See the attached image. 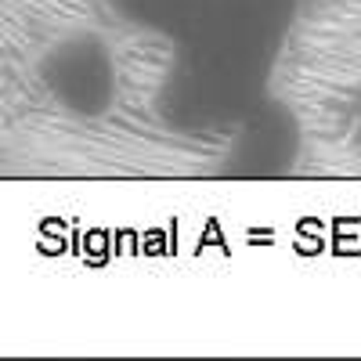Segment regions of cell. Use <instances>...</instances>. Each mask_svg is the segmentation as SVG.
Returning <instances> with one entry per match:
<instances>
[{"label":"cell","mask_w":361,"mask_h":361,"mask_svg":"<svg viewBox=\"0 0 361 361\" xmlns=\"http://www.w3.org/2000/svg\"><path fill=\"white\" fill-rule=\"evenodd\" d=\"M119 22L156 37V116L177 134H231L267 98L300 0H109Z\"/></svg>","instance_id":"obj_1"},{"label":"cell","mask_w":361,"mask_h":361,"mask_svg":"<svg viewBox=\"0 0 361 361\" xmlns=\"http://www.w3.org/2000/svg\"><path fill=\"white\" fill-rule=\"evenodd\" d=\"M47 102L73 119H105L119 105V58L98 29H69L37 62Z\"/></svg>","instance_id":"obj_2"},{"label":"cell","mask_w":361,"mask_h":361,"mask_svg":"<svg viewBox=\"0 0 361 361\" xmlns=\"http://www.w3.org/2000/svg\"><path fill=\"white\" fill-rule=\"evenodd\" d=\"M228 137H235V156H243V163H231V173H279L293 163V152L300 145V130H296V119L293 112L267 98L253 116H246Z\"/></svg>","instance_id":"obj_3"},{"label":"cell","mask_w":361,"mask_h":361,"mask_svg":"<svg viewBox=\"0 0 361 361\" xmlns=\"http://www.w3.org/2000/svg\"><path fill=\"white\" fill-rule=\"evenodd\" d=\"M307 4H322V0H300V8H307Z\"/></svg>","instance_id":"obj_4"}]
</instances>
